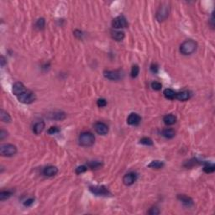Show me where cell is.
I'll use <instances>...</instances> for the list:
<instances>
[{"instance_id":"f1b7e54d","label":"cell","mask_w":215,"mask_h":215,"mask_svg":"<svg viewBox=\"0 0 215 215\" xmlns=\"http://www.w3.org/2000/svg\"><path fill=\"white\" fill-rule=\"evenodd\" d=\"M151 87H152V89H154L156 91H159L162 87V84L159 82H153L151 83Z\"/></svg>"},{"instance_id":"d6986e66","label":"cell","mask_w":215,"mask_h":215,"mask_svg":"<svg viewBox=\"0 0 215 215\" xmlns=\"http://www.w3.org/2000/svg\"><path fill=\"white\" fill-rule=\"evenodd\" d=\"M161 134L166 139H172L176 135V131L173 129H165L162 131Z\"/></svg>"},{"instance_id":"83f0119b","label":"cell","mask_w":215,"mask_h":215,"mask_svg":"<svg viewBox=\"0 0 215 215\" xmlns=\"http://www.w3.org/2000/svg\"><path fill=\"white\" fill-rule=\"evenodd\" d=\"M140 143L142 144V145H145V146H152V145H153L152 140L148 137L142 138L141 140H140Z\"/></svg>"},{"instance_id":"484cf974","label":"cell","mask_w":215,"mask_h":215,"mask_svg":"<svg viewBox=\"0 0 215 215\" xmlns=\"http://www.w3.org/2000/svg\"><path fill=\"white\" fill-rule=\"evenodd\" d=\"M66 118V115L62 112H58V113H54V115H52L51 119H57V120H62Z\"/></svg>"},{"instance_id":"8d00e7d4","label":"cell","mask_w":215,"mask_h":215,"mask_svg":"<svg viewBox=\"0 0 215 215\" xmlns=\"http://www.w3.org/2000/svg\"><path fill=\"white\" fill-rule=\"evenodd\" d=\"M8 135V133L6 132L5 130L4 129H2L1 131H0V140H4L6 136Z\"/></svg>"},{"instance_id":"8fae6325","label":"cell","mask_w":215,"mask_h":215,"mask_svg":"<svg viewBox=\"0 0 215 215\" xmlns=\"http://www.w3.org/2000/svg\"><path fill=\"white\" fill-rule=\"evenodd\" d=\"M103 76L112 81H117L121 78V74L116 71H105L103 72Z\"/></svg>"},{"instance_id":"2e32d148","label":"cell","mask_w":215,"mask_h":215,"mask_svg":"<svg viewBox=\"0 0 215 215\" xmlns=\"http://www.w3.org/2000/svg\"><path fill=\"white\" fill-rule=\"evenodd\" d=\"M190 97H191V93L188 91L180 92L176 94V98L178 99L179 101H187L190 98Z\"/></svg>"},{"instance_id":"e575fe53","label":"cell","mask_w":215,"mask_h":215,"mask_svg":"<svg viewBox=\"0 0 215 215\" xmlns=\"http://www.w3.org/2000/svg\"><path fill=\"white\" fill-rule=\"evenodd\" d=\"M34 202H35V198H32V197H31V198H29V199H27L26 201L24 202V205L25 207L31 206L33 203H34Z\"/></svg>"},{"instance_id":"e0dca14e","label":"cell","mask_w":215,"mask_h":215,"mask_svg":"<svg viewBox=\"0 0 215 215\" xmlns=\"http://www.w3.org/2000/svg\"><path fill=\"white\" fill-rule=\"evenodd\" d=\"M163 121L166 125H172L177 122V117L173 115H166L164 116Z\"/></svg>"},{"instance_id":"30bf717a","label":"cell","mask_w":215,"mask_h":215,"mask_svg":"<svg viewBox=\"0 0 215 215\" xmlns=\"http://www.w3.org/2000/svg\"><path fill=\"white\" fill-rule=\"evenodd\" d=\"M140 121H141V117L136 113L130 114L127 118V123L129 125H137L140 123Z\"/></svg>"},{"instance_id":"4dcf8cb0","label":"cell","mask_w":215,"mask_h":215,"mask_svg":"<svg viewBox=\"0 0 215 215\" xmlns=\"http://www.w3.org/2000/svg\"><path fill=\"white\" fill-rule=\"evenodd\" d=\"M97 105L98 106L99 108H103V107H105L107 105V101L104 98H99L98 100L97 101Z\"/></svg>"},{"instance_id":"836d02e7","label":"cell","mask_w":215,"mask_h":215,"mask_svg":"<svg viewBox=\"0 0 215 215\" xmlns=\"http://www.w3.org/2000/svg\"><path fill=\"white\" fill-rule=\"evenodd\" d=\"M148 214H151V215H157V214H160V210L157 208H151L150 210H149V212H148Z\"/></svg>"},{"instance_id":"f546056e","label":"cell","mask_w":215,"mask_h":215,"mask_svg":"<svg viewBox=\"0 0 215 215\" xmlns=\"http://www.w3.org/2000/svg\"><path fill=\"white\" fill-rule=\"evenodd\" d=\"M87 170V166L86 165H80L76 168V173L77 174H82L83 172H85Z\"/></svg>"},{"instance_id":"9c48e42d","label":"cell","mask_w":215,"mask_h":215,"mask_svg":"<svg viewBox=\"0 0 215 215\" xmlns=\"http://www.w3.org/2000/svg\"><path fill=\"white\" fill-rule=\"evenodd\" d=\"M94 129H95V131L100 135H105L106 134H108L109 132L108 125L103 122H97L96 124H94Z\"/></svg>"},{"instance_id":"ac0fdd59","label":"cell","mask_w":215,"mask_h":215,"mask_svg":"<svg viewBox=\"0 0 215 215\" xmlns=\"http://www.w3.org/2000/svg\"><path fill=\"white\" fill-rule=\"evenodd\" d=\"M111 36L112 38L117 41H123L124 38V33L123 31H120V30H115V31H113L112 34H111Z\"/></svg>"},{"instance_id":"277c9868","label":"cell","mask_w":215,"mask_h":215,"mask_svg":"<svg viewBox=\"0 0 215 215\" xmlns=\"http://www.w3.org/2000/svg\"><path fill=\"white\" fill-rule=\"evenodd\" d=\"M17 98L22 103L30 104V103H32L35 100V95L31 91L26 90L25 92H24L23 93H21L20 95H18L17 97Z\"/></svg>"},{"instance_id":"1f68e13d","label":"cell","mask_w":215,"mask_h":215,"mask_svg":"<svg viewBox=\"0 0 215 215\" xmlns=\"http://www.w3.org/2000/svg\"><path fill=\"white\" fill-rule=\"evenodd\" d=\"M89 167L92 168V169H96V168H98V167H100L102 164H101L100 162H98V161H93V162H92V163H89Z\"/></svg>"},{"instance_id":"4fadbf2b","label":"cell","mask_w":215,"mask_h":215,"mask_svg":"<svg viewBox=\"0 0 215 215\" xmlns=\"http://www.w3.org/2000/svg\"><path fill=\"white\" fill-rule=\"evenodd\" d=\"M58 172V169L54 166V165H49V166H46V168H44L43 170V174L46 176V177H53L55 176Z\"/></svg>"},{"instance_id":"d4e9b609","label":"cell","mask_w":215,"mask_h":215,"mask_svg":"<svg viewBox=\"0 0 215 215\" xmlns=\"http://www.w3.org/2000/svg\"><path fill=\"white\" fill-rule=\"evenodd\" d=\"M139 72H140V67L138 66L137 65H134L132 66V69H131V72H130L131 78H136L138 76V74H139Z\"/></svg>"},{"instance_id":"3957f363","label":"cell","mask_w":215,"mask_h":215,"mask_svg":"<svg viewBox=\"0 0 215 215\" xmlns=\"http://www.w3.org/2000/svg\"><path fill=\"white\" fill-rule=\"evenodd\" d=\"M17 153V148L12 144H4L0 146V154L2 156H14Z\"/></svg>"},{"instance_id":"7a4b0ae2","label":"cell","mask_w":215,"mask_h":215,"mask_svg":"<svg viewBox=\"0 0 215 215\" xmlns=\"http://www.w3.org/2000/svg\"><path fill=\"white\" fill-rule=\"evenodd\" d=\"M95 137L93 134L89 131L83 132L79 136V144L83 146H91L94 144Z\"/></svg>"},{"instance_id":"7402d4cb","label":"cell","mask_w":215,"mask_h":215,"mask_svg":"<svg viewBox=\"0 0 215 215\" xmlns=\"http://www.w3.org/2000/svg\"><path fill=\"white\" fill-rule=\"evenodd\" d=\"M164 166V163L160 160H153L148 165V167L151 168H155V169H160Z\"/></svg>"},{"instance_id":"d6a6232c","label":"cell","mask_w":215,"mask_h":215,"mask_svg":"<svg viewBox=\"0 0 215 215\" xmlns=\"http://www.w3.org/2000/svg\"><path fill=\"white\" fill-rule=\"evenodd\" d=\"M58 132H59V129H58V127H56V126L50 127V128L48 129V131H47V133L50 134H56V133Z\"/></svg>"},{"instance_id":"44dd1931","label":"cell","mask_w":215,"mask_h":215,"mask_svg":"<svg viewBox=\"0 0 215 215\" xmlns=\"http://www.w3.org/2000/svg\"><path fill=\"white\" fill-rule=\"evenodd\" d=\"M163 94H164V96L167 98V99H174V98H176V92L175 91H173L172 89H171V88H166L164 90L163 92Z\"/></svg>"},{"instance_id":"d590c367","label":"cell","mask_w":215,"mask_h":215,"mask_svg":"<svg viewBox=\"0 0 215 215\" xmlns=\"http://www.w3.org/2000/svg\"><path fill=\"white\" fill-rule=\"evenodd\" d=\"M151 71L153 73H157L158 72V66L156 64H152L151 66Z\"/></svg>"},{"instance_id":"5b68a950","label":"cell","mask_w":215,"mask_h":215,"mask_svg":"<svg viewBox=\"0 0 215 215\" xmlns=\"http://www.w3.org/2000/svg\"><path fill=\"white\" fill-rule=\"evenodd\" d=\"M170 13V7L167 4H162L156 13V18L158 21H164L168 17Z\"/></svg>"},{"instance_id":"9a60e30c","label":"cell","mask_w":215,"mask_h":215,"mask_svg":"<svg viewBox=\"0 0 215 215\" xmlns=\"http://www.w3.org/2000/svg\"><path fill=\"white\" fill-rule=\"evenodd\" d=\"M45 129V123L43 121H39L33 126V132L35 134H40Z\"/></svg>"},{"instance_id":"6da1fadb","label":"cell","mask_w":215,"mask_h":215,"mask_svg":"<svg viewBox=\"0 0 215 215\" xmlns=\"http://www.w3.org/2000/svg\"><path fill=\"white\" fill-rule=\"evenodd\" d=\"M197 44L192 40H188L184 41L180 46V52L185 55H191L197 50Z\"/></svg>"},{"instance_id":"74e56055","label":"cell","mask_w":215,"mask_h":215,"mask_svg":"<svg viewBox=\"0 0 215 215\" xmlns=\"http://www.w3.org/2000/svg\"><path fill=\"white\" fill-rule=\"evenodd\" d=\"M0 62H1V66H4L5 64V59L4 56H1V58H0Z\"/></svg>"},{"instance_id":"cb8c5ba5","label":"cell","mask_w":215,"mask_h":215,"mask_svg":"<svg viewBox=\"0 0 215 215\" xmlns=\"http://www.w3.org/2000/svg\"><path fill=\"white\" fill-rule=\"evenodd\" d=\"M215 171V165L214 164H207L203 166V171L205 173H213Z\"/></svg>"},{"instance_id":"5bb4252c","label":"cell","mask_w":215,"mask_h":215,"mask_svg":"<svg viewBox=\"0 0 215 215\" xmlns=\"http://www.w3.org/2000/svg\"><path fill=\"white\" fill-rule=\"evenodd\" d=\"M177 198L182 202L184 205H186V206H192V204H193V201H192V198L188 197V196H186V195H184V194H180V195H178Z\"/></svg>"},{"instance_id":"603a6c76","label":"cell","mask_w":215,"mask_h":215,"mask_svg":"<svg viewBox=\"0 0 215 215\" xmlns=\"http://www.w3.org/2000/svg\"><path fill=\"white\" fill-rule=\"evenodd\" d=\"M13 192L10 191H3L0 192V200L1 201H4L6 199H8L9 197L12 196Z\"/></svg>"},{"instance_id":"7c38bea8","label":"cell","mask_w":215,"mask_h":215,"mask_svg":"<svg viewBox=\"0 0 215 215\" xmlns=\"http://www.w3.org/2000/svg\"><path fill=\"white\" fill-rule=\"evenodd\" d=\"M26 91L25 87L24 86V84L22 83H15L13 85V88H12V92L14 95L16 97H18V95H20L21 93H23L24 92Z\"/></svg>"},{"instance_id":"8992f818","label":"cell","mask_w":215,"mask_h":215,"mask_svg":"<svg viewBox=\"0 0 215 215\" xmlns=\"http://www.w3.org/2000/svg\"><path fill=\"white\" fill-rule=\"evenodd\" d=\"M112 25L115 29H124V28H126L128 26V22H127V19L124 16L120 15V16L116 17L113 20Z\"/></svg>"},{"instance_id":"4316f807","label":"cell","mask_w":215,"mask_h":215,"mask_svg":"<svg viewBox=\"0 0 215 215\" xmlns=\"http://www.w3.org/2000/svg\"><path fill=\"white\" fill-rule=\"evenodd\" d=\"M45 25H46V21H45V18H39L36 21V24H35V26H36L37 29H39V30L44 29Z\"/></svg>"},{"instance_id":"ba28073f","label":"cell","mask_w":215,"mask_h":215,"mask_svg":"<svg viewBox=\"0 0 215 215\" xmlns=\"http://www.w3.org/2000/svg\"><path fill=\"white\" fill-rule=\"evenodd\" d=\"M137 180V175L134 172H129L127 173L123 177V182L126 186H131Z\"/></svg>"},{"instance_id":"52a82bcc","label":"cell","mask_w":215,"mask_h":215,"mask_svg":"<svg viewBox=\"0 0 215 215\" xmlns=\"http://www.w3.org/2000/svg\"><path fill=\"white\" fill-rule=\"evenodd\" d=\"M90 191L93 194L98 195V196H107L109 192V190L103 187V186H95V187H90Z\"/></svg>"},{"instance_id":"ffe728a7","label":"cell","mask_w":215,"mask_h":215,"mask_svg":"<svg viewBox=\"0 0 215 215\" xmlns=\"http://www.w3.org/2000/svg\"><path fill=\"white\" fill-rule=\"evenodd\" d=\"M0 119L4 123H10L11 122L10 115L4 109H1V111H0Z\"/></svg>"}]
</instances>
